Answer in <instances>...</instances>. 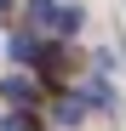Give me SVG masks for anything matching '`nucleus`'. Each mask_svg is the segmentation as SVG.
<instances>
[{"instance_id": "3", "label": "nucleus", "mask_w": 126, "mask_h": 131, "mask_svg": "<svg viewBox=\"0 0 126 131\" xmlns=\"http://www.w3.org/2000/svg\"><path fill=\"white\" fill-rule=\"evenodd\" d=\"M6 97H12V103H34V85H29V80H6Z\"/></svg>"}, {"instance_id": "4", "label": "nucleus", "mask_w": 126, "mask_h": 131, "mask_svg": "<svg viewBox=\"0 0 126 131\" xmlns=\"http://www.w3.org/2000/svg\"><path fill=\"white\" fill-rule=\"evenodd\" d=\"M0 6H12V0H0Z\"/></svg>"}, {"instance_id": "2", "label": "nucleus", "mask_w": 126, "mask_h": 131, "mask_svg": "<svg viewBox=\"0 0 126 131\" xmlns=\"http://www.w3.org/2000/svg\"><path fill=\"white\" fill-rule=\"evenodd\" d=\"M80 114H86V108H80V97H63V103H57V120H63V125H75Z\"/></svg>"}, {"instance_id": "1", "label": "nucleus", "mask_w": 126, "mask_h": 131, "mask_svg": "<svg viewBox=\"0 0 126 131\" xmlns=\"http://www.w3.org/2000/svg\"><path fill=\"white\" fill-rule=\"evenodd\" d=\"M12 57H17V63H34V57H40V40H34V34H12Z\"/></svg>"}]
</instances>
